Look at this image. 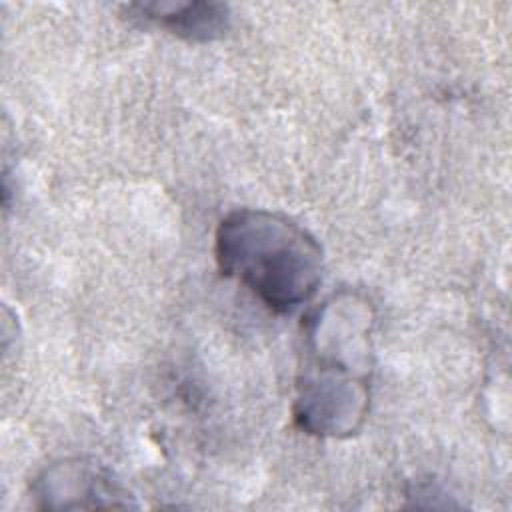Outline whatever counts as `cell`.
Returning <instances> with one entry per match:
<instances>
[{
	"label": "cell",
	"instance_id": "obj_1",
	"mask_svg": "<svg viewBox=\"0 0 512 512\" xmlns=\"http://www.w3.org/2000/svg\"><path fill=\"white\" fill-rule=\"evenodd\" d=\"M374 308L342 290L314 308L302 324L304 364L292 406L300 430L320 438L356 434L370 410Z\"/></svg>",
	"mask_w": 512,
	"mask_h": 512
},
{
	"label": "cell",
	"instance_id": "obj_2",
	"mask_svg": "<svg viewBox=\"0 0 512 512\" xmlns=\"http://www.w3.org/2000/svg\"><path fill=\"white\" fill-rule=\"evenodd\" d=\"M218 270L248 288L266 308L286 314L310 302L322 282L320 242L282 212L238 208L214 236Z\"/></svg>",
	"mask_w": 512,
	"mask_h": 512
},
{
	"label": "cell",
	"instance_id": "obj_3",
	"mask_svg": "<svg viewBox=\"0 0 512 512\" xmlns=\"http://www.w3.org/2000/svg\"><path fill=\"white\" fill-rule=\"evenodd\" d=\"M42 508H132V494L112 474L86 460H62L48 466L34 482Z\"/></svg>",
	"mask_w": 512,
	"mask_h": 512
},
{
	"label": "cell",
	"instance_id": "obj_4",
	"mask_svg": "<svg viewBox=\"0 0 512 512\" xmlns=\"http://www.w3.org/2000/svg\"><path fill=\"white\" fill-rule=\"evenodd\" d=\"M126 12L190 42L222 38L230 28V10L220 2H140L126 6Z\"/></svg>",
	"mask_w": 512,
	"mask_h": 512
}]
</instances>
